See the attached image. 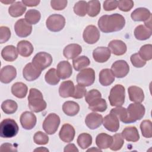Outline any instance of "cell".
Instances as JSON below:
<instances>
[{
  "label": "cell",
  "mask_w": 152,
  "mask_h": 152,
  "mask_svg": "<svg viewBox=\"0 0 152 152\" xmlns=\"http://www.w3.org/2000/svg\"><path fill=\"white\" fill-rule=\"evenodd\" d=\"M125 25V18L118 13L104 15L100 17L98 21V26L100 30L106 33L120 31Z\"/></svg>",
  "instance_id": "cell-1"
},
{
  "label": "cell",
  "mask_w": 152,
  "mask_h": 152,
  "mask_svg": "<svg viewBox=\"0 0 152 152\" xmlns=\"http://www.w3.org/2000/svg\"><path fill=\"white\" fill-rule=\"evenodd\" d=\"M28 105L30 110L36 113L44 110L47 106L41 91L34 88H30L29 91Z\"/></svg>",
  "instance_id": "cell-2"
},
{
  "label": "cell",
  "mask_w": 152,
  "mask_h": 152,
  "mask_svg": "<svg viewBox=\"0 0 152 152\" xmlns=\"http://www.w3.org/2000/svg\"><path fill=\"white\" fill-rule=\"evenodd\" d=\"M18 126L14 119L7 118L1 122L0 136L2 138H12L18 134Z\"/></svg>",
  "instance_id": "cell-3"
},
{
  "label": "cell",
  "mask_w": 152,
  "mask_h": 152,
  "mask_svg": "<svg viewBox=\"0 0 152 152\" xmlns=\"http://www.w3.org/2000/svg\"><path fill=\"white\" fill-rule=\"evenodd\" d=\"M125 87L121 84H116L110 91L109 101L112 106H121L125 102Z\"/></svg>",
  "instance_id": "cell-4"
},
{
  "label": "cell",
  "mask_w": 152,
  "mask_h": 152,
  "mask_svg": "<svg viewBox=\"0 0 152 152\" xmlns=\"http://www.w3.org/2000/svg\"><path fill=\"white\" fill-rule=\"evenodd\" d=\"M127 110V119L126 124H130L141 119L145 114V107L141 103H131Z\"/></svg>",
  "instance_id": "cell-5"
},
{
  "label": "cell",
  "mask_w": 152,
  "mask_h": 152,
  "mask_svg": "<svg viewBox=\"0 0 152 152\" xmlns=\"http://www.w3.org/2000/svg\"><path fill=\"white\" fill-rule=\"evenodd\" d=\"M65 18L62 15L54 14L50 15L46 21V27L51 31L58 32L64 28Z\"/></svg>",
  "instance_id": "cell-6"
},
{
  "label": "cell",
  "mask_w": 152,
  "mask_h": 152,
  "mask_svg": "<svg viewBox=\"0 0 152 152\" xmlns=\"http://www.w3.org/2000/svg\"><path fill=\"white\" fill-rule=\"evenodd\" d=\"M60 124V118L55 113L49 114L44 120L42 127L44 131L49 135L54 134Z\"/></svg>",
  "instance_id": "cell-7"
},
{
  "label": "cell",
  "mask_w": 152,
  "mask_h": 152,
  "mask_svg": "<svg viewBox=\"0 0 152 152\" xmlns=\"http://www.w3.org/2000/svg\"><path fill=\"white\" fill-rule=\"evenodd\" d=\"M95 80V71L93 68H88L81 70L77 75V82L79 85L88 87Z\"/></svg>",
  "instance_id": "cell-8"
},
{
  "label": "cell",
  "mask_w": 152,
  "mask_h": 152,
  "mask_svg": "<svg viewBox=\"0 0 152 152\" xmlns=\"http://www.w3.org/2000/svg\"><path fill=\"white\" fill-rule=\"evenodd\" d=\"M52 63V56L49 53L45 52L37 53L32 59V64L40 71H42L49 66Z\"/></svg>",
  "instance_id": "cell-9"
},
{
  "label": "cell",
  "mask_w": 152,
  "mask_h": 152,
  "mask_svg": "<svg viewBox=\"0 0 152 152\" xmlns=\"http://www.w3.org/2000/svg\"><path fill=\"white\" fill-rule=\"evenodd\" d=\"M100 36L99 30L93 25L87 26L83 34V37L84 42L90 45L96 43L99 40Z\"/></svg>",
  "instance_id": "cell-10"
},
{
  "label": "cell",
  "mask_w": 152,
  "mask_h": 152,
  "mask_svg": "<svg viewBox=\"0 0 152 152\" xmlns=\"http://www.w3.org/2000/svg\"><path fill=\"white\" fill-rule=\"evenodd\" d=\"M14 30L16 34L20 37H26L32 31L31 24L28 23L25 18H21L16 21L14 25Z\"/></svg>",
  "instance_id": "cell-11"
},
{
  "label": "cell",
  "mask_w": 152,
  "mask_h": 152,
  "mask_svg": "<svg viewBox=\"0 0 152 152\" xmlns=\"http://www.w3.org/2000/svg\"><path fill=\"white\" fill-rule=\"evenodd\" d=\"M111 70L115 77L117 78L125 77L129 71V66L124 60L115 61L111 66Z\"/></svg>",
  "instance_id": "cell-12"
},
{
  "label": "cell",
  "mask_w": 152,
  "mask_h": 152,
  "mask_svg": "<svg viewBox=\"0 0 152 152\" xmlns=\"http://www.w3.org/2000/svg\"><path fill=\"white\" fill-rule=\"evenodd\" d=\"M20 121L22 127L24 129L27 130H30L35 126L37 122V119L36 116L33 113L28 111H26L21 115Z\"/></svg>",
  "instance_id": "cell-13"
},
{
  "label": "cell",
  "mask_w": 152,
  "mask_h": 152,
  "mask_svg": "<svg viewBox=\"0 0 152 152\" xmlns=\"http://www.w3.org/2000/svg\"><path fill=\"white\" fill-rule=\"evenodd\" d=\"M17 76L16 68L12 65H7L1 69L0 80L4 84H8L11 82Z\"/></svg>",
  "instance_id": "cell-14"
},
{
  "label": "cell",
  "mask_w": 152,
  "mask_h": 152,
  "mask_svg": "<svg viewBox=\"0 0 152 152\" xmlns=\"http://www.w3.org/2000/svg\"><path fill=\"white\" fill-rule=\"evenodd\" d=\"M42 71L37 69L32 62L27 64L23 70V77L28 81H34L39 77Z\"/></svg>",
  "instance_id": "cell-15"
},
{
  "label": "cell",
  "mask_w": 152,
  "mask_h": 152,
  "mask_svg": "<svg viewBox=\"0 0 152 152\" xmlns=\"http://www.w3.org/2000/svg\"><path fill=\"white\" fill-rule=\"evenodd\" d=\"M104 127L110 132H116L119 128V121L116 115L110 113L103 118Z\"/></svg>",
  "instance_id": "cell-16"
},
{
  "label": "cell",
  "mask_w": 152,
  "mask_h": 152,
  "mask_svg": "<svg viewBox=\"0 0 152 152\" xmlns=\"http://www.w3.org/2000/svg\"><path fill=\"white\" fill-rule=\"evenodd\" d=\"M56 73L59 78L65 80L71 77L72 73V68L67 61H62L57 65Z\"/></svg>",
  "instance_id": "cell-17"
},
{
  "label": "cell",
  "mask_w": 152,
  "mask_h": 152,
  "mask_svg": "<svg viewBox=\"0 0 152 152\" xmlns=\"http://www.w3.org/2000/svg\"><path fill=\"white\" fill-rule=\"evenodd\" d=\"M111 52L108 48L97 47L93 52V57L94 60L99 63L106 62L110 57Z\"/></svg>",
  "instance_id": "cell-18"
},
{
  "label": "cell",
  "mask_w": 152,
  "mask_h": 152,
  "mask_svg": "<svg viewBox=\"0 0 152 152\" xmlns=\"http://www.w3.org/2000/svg\"><path fill=\"white\" fill-rule=\"evenodd\" d=\"M103 122V116L97 113H88L85 119V124L90 129H95L101 126Z\"/></svg>",
  "instance_id": "cell-19"
},
{
  "label": "cell",
  "mask_w": 152,
  "mask_h": 152,
  "mask_svg": "<svg viewBox=\"0 0 152 152\" xmlns=\"http://www.w3.org/2000/svg\"><path fill=\"white\" fill-rule=\"evenodd\" d=\"M75 134V132L74 127L69 124H65L62 125L59 131V136L62 141L65 142H70L73 141Z\"/></svg>",
  "instance_id": "cell-20"
},
{
  "label": "cell",
  "mask_w": 152,
  "mask_h": 152,
  "mask_svg": "<svg viewBox=\"0 0 152 152\" xmlns=\"http://www.w3.org/2000/svg\"><path fill=\"white\" fill-rule=\"evenodd\" d=\"M108 48L111 53L116 56H121L125 53L127 50L126 44L121 40H113L108 45Z\"/></svg>",
  "instance_id": "cell-21"
},
{
  "label": "cell",
  "mask_w": 152,
  "mask_h": 152,
  "mask_svg": "<svg viewBox=\"0 0 152 152\" xmlns=\"http://www.w3.org/2000/svg\"><path fill=\"white\" fill-rule=\"evenodd\" d=\"M128 92L129 100L131 102L138 103H141L143 102L144 99V94L143 90L140 87L135 86H130L128 87Z\"/></svg>",
  "instance_id": "cell-22"
},
{
  "label": "cell",
  "mask_w": 152,
  "mask_h": 152,
  "mask_svg": "<svg viewBox=\"0 0 152 152\" xmlns=\"http://www.w3.org/2000/svg\"><path fill=\"white\" fill-rule=\"evenodd\" d=\"M82 52V48L78 44L72 43L65 46L63 50L64 56L68 59H75Z\"/></svg>",
  "instance_id": "cell-23"
},
{
  "label": "cell",
  "mask_w": 152,
  "mask_h": 152,
  "mask_svg": "<svg viewBox=\"0 0 152 152\" xmlns=\"http://www.w3.org/2000/svg\"><path fill=\"white\" fill-rule=\"evenodd\" d=\"M75 86L71 80L63 81L59 88V94L63 98L72 97L74 91Z\"/></svg>",
  "instance_id": "cell-24"
},
{
  "label": "cell",
  "mask_w": 152,
  "mask_h": 152,
  "mask_svg": "<svg viewBox=\"0 0 152 152\" xmlns=\"http://www.w3.org/2000/svg\"><path fill=\"white\" fill-rule=\"evenodd\" d=\"M132 19L135 21H146L148 20L151 14L150 11L145 8H138L135 9L131 14Z\"/></svg>",
  "instance_id": "cell-25"
},
{
  "label": "cell",
  "mask_w": 152,
  "mask_h": 152,
  "mask_svg": "<svg viewBox=\"0 0 152 152\" xmlns=\"http://www.w3.org/2000/svg\"><path fill=\"white\" fill-rule=\"evenodd\" d=\"M18 50L13 45H8L1 51V56L3 59L8 62L14 61L18 57Z\"/></svg>",
  "instance_id": "cell-26"
},
{
  "label": "cell",
  "mask_w": 152,
  "mask_h": 152,
  "mask_svg": "<svg viewBox=\"0 0 152 152\" xmlns=\"http://www.w3.org/2000/svg\"><path fill=\"white\" fill-rule=\"evenodd\" d=\"M112 141L113 137L105 133H100L96 138V144L100 149L109 148L112 145Z\"/></svg>",
  "instance_id": "cell-27"
},
{
  "label": "cell",
  "mask_w": 152,
  "mask_h": 152,
  "mask_svg": "<svg viewBox=\"0 0 152 152\" xmlns=\"http://www.w3.org/2000/svg\"><path fill=\"white\" fill-rule=\"evenodd\" d=\"M18 53L23 57H28L33 52L34 48L32 44L27 40H21L17 43Z\"/></svg>",
  "instance_id": "cell-28"
},
{
  "label": "cell",
  "mask_w": 152,
  "mask_h": 152,
  "mask_svg": "<svg viewBox=\"0 0 152 152\" xmlns=\"http://www.w3.org/2000/svg\"><path fill=\"white\" fill-rule=\"evenodd\" d=\"M115 78V75L110 69H103L99 73V83L103 86H108L112 84Z\"/></svg>",
  "instance_id": "cell-29"
},
{
  "label": "cell",
  "mask_w": 152,
  "mask_h": 152,
  "mask_svg": "<svg viewBox=\"0 0 152 152\" xmlns=\"http://www.w3.org/2000/svg\"><path fill=\"white\" fill-rule=\"evenodd\" d=\"M122 135L127 141L137 142L140 139L138 129L135 126L126 127L122 132Z\"/></svg>",
  "instance_id": "cell-30"
},
{
  "label": "cell",
  "mask_w": 152,
  "mask_h": 152,
  "mask_svg": "<svg viewBox=\"0 0 152 152\" xmlns=\"http://www.w3.org/2000/svg\"><path fill=\"white\" fill-rule=\"evenodd\" d=\"M28 91L27 86L23 83H15L11 87V93L16 97L23 99L27 95Z\"/></svg>",
  "instance_id": "cell-31"
},
{
  "label": "cell",
  "mask_w": 152,
  "mask_h": 152,
  "mask_svg": "<svg viewBox=\"0 0 152 152\" xmlns=\"http://www.w3.org/2000/svg\"><path fill=\"white\" fill-rule=\"evenodd\" d=\"M26 11V7L20 1L15 2L12 4L8 8V12L12 17H18L21 16Z\"/></svg>",
  "instance_id": "cell-32"
},
{
  "label": "cell",
  "mask_w": 152,
  "mask_h": 152,
  "mask_svg": "<svg viewBox=\"0 0 152 152\" xmlns=\"http://www.w3.org/2000/svg\"><path fill=\"white\" fill-rule=\"evenodd\" d=\"M151 30L144 25H139L134 30V36L137 40H145L151 36Z\"/></svg>",
  "instance_id": "cell-33"
},
{
  "label": "cell",
  "mask_w": 152,
  "mask_h": 152,
  "mask_svg": "<svg viewBox=\"0 0 152 152\" xmlns=\"http://www.w3.org/2000/svg\"><path fill=\"white\" fill-rule=\"evenodd\" d=\"M62 110L66 115L74 116L79 112L80 106L74 101H66L62 105Z\"/></svg>",
  "instance_id": "cell-34"
},
{
  "label": "cell",
  "mask_w": 152,
  "mask_h": 152,
  "mask_svg": "<svg viewBox=\"0 0 152 152\" xmlns=\"http://www.w3.org/2000/svg\"><path fill=\"white\" fill-rule=\"evenodd\" d=\"M90 64V59L86 56H81L77 57L74 59L72 61L73 67L77 71H80L84 69L87 66H88Z\"/></svg>",
  "instance_id": "cell-35"
},
{
  "label": "cell",
  "mask_w": 152,
  "mask_h": 152,
  "mask_svg": "<svg viewBox=\"0 0 152 152\" xmlns=\"http://www.w3.org/2000/svg\"><path fill=\"white\" fill-rule=\"evenodd\" d=\"M107 106L106 100L103 99L99 98L88 104V109L93 112H104L107 109Z\"/></svg>",
  "instance_id": "cell-36"
},
{
  "label": "cell",
  "mask_w": 152,
  "mask_h": 152,
  "mask_svg": "<svg viewBox=\"0 0 152 152\" xmlns=\"http://www.w3.org/2000/svg\"><path fill=\"white\" fill-rule=\"evenodd\" d=\"M18 108V104L14 100L8 99L4 101L1 104L2 111L8 115L14 113Z\"/></svg>",
  "instance_id": "cell-37"
},
{
  "label": "cell",
  "mask_w": 152,
  "mask_h": 152,
  "mask_svg": "<svg viewBox=\"0 0 152 152\" xmlns=\"http://www.w3.org/2000/svg\"><path fill=\"white\" fill-rule=\"evenodd\" d=\"M101 6L99 1H90L87 2V14L88 16L94 17L100 12Z\"/></svg>",
  "instance_id": "cell-38"
},
{
  "label": "cell",
  "mask_w": 152,
  "mask_h": 152,
  "mask_svg": "<svg viewBox=\"0 0 152 152\" xmlns=\"http://www.w3.org/2000/svg\"><path fill=\"white\" fill-rule=\"evenodd\" d=\"M77 143L82 149L89 147L92 144V137L87 133H82L77 138Z\"/></svg>",
  "instance_id": "cell-39"
},
{
  "label": "cell",
  "mask_w": 152,
  "mask_h": 152,
  "mask_svg": "<svg viewBox=\"0 0 152 152\" xmlns=\"http://www.w3.org/2000/svg\"><path fill=\"white\" fill-rule=\"evenodd\" d=\"M40 12L36 10H29L25 14V20L30 24H36L40 20Z\"/></svg>",
  "instance_id": "cell-40"
},
{
  "label": "cell",
  "mask_w": 152,
  "mask_h": 152,
  "mask_svg": "<svg viewBox=\"0 0 152 152\" xmlns=\"http://www.w3.org/2000/svg\"><path fill=\"white\" fill-rule=\"evenodd\" d=\"M46 82L52 86L58 84L60 81L59 77L58 76L56 70L55 68H50L48 71L45 76Z\"/></svg>",
  "instance_id": "cell-41"
},
{
  "label": "cell",
  "mask_w": 152,
  "mask_h": 152,
  "mask_svg": "<svg viewBox=\"0 0 152 152\" xmlns=\"http://www.w3.org/2000/svg\"><path fill=\"white\" fill-rule=\"evenodd\" d=\"M140 129L143 137L150 138L152 137V123L150 120H144L140 124Z\"/></svg>",
  "instance_id": "cell-42"
},
{
  "label": "cell",
  "mask_w": 152,
  "mask_h": 152,
  "mask_svg": "<svg viewBox=\"0 0 152 152\" xmlns=\"http://www.w3.org/2000/svg\"><path fill=\"white\" fill-rule=\"evenodd\" d=\"M138 54L145 61L151 60L152 59V45L151 44L143 45L140 49Z\"/></svg>",
  "instance_id": "cell-43"
},
{
  "label": "cell",
  "mask_w": 152,
  "mask_h": 152,
  "mask_svg": "<svg viewBox=\"0 0 152 152\" xmlns=\"http://www.w3.org/2000/svg\"><path fill=\"white\" fill-rule=\"evenodd\" d=\"M74 11L80 17L85 16L87 13V2L84 1H78L74 5Z\"/></svg>",
  "instance_id": "cell-44"
},
{
  "label": "cell",
  "mask_w": 152,
  "mask_h": 152,
  "mask_svg": "<svg viewBox=\"0 0 152 152\" xmlns=\"http://www.w3.org/2000/svg\"><path fill=\"white\" fill-rule=\"evenodd\" d=\"M113 141L112 143L110 148L113 151H118L123 146L124 144V138L122 137L121 134H115L112 136Z\"/></svg>",
  "instance_id": "cell-45"
},
{
  "label": "cell",
  "mask_w": 152,
  "mask_h": 152,
  "mask_svg": "<svg viewBox=\"0 0 152 152\" xmlns=\"http://www.w3.org/2000/svg\"><path fill=\"white\" fill-rule=\"evenodd\" d=\"M110 113L116 115L122 122L126 124L127 119V110L126 108L121 106H116V107L112 109Z\"/></svg>",
  "instance_id": "cell-46"
},
{
  "label": "cell",
  "mask_w": 152,
  "mask_h": 152,
  "mask_svg": "<svg viewBox=\"0 0 152 152\" xmlns=\"http://www.w3.org/2000/svg\"><path fill=\"white\" fill-rule=\"evenodd\" d=\"M33 140L36 144L45 145L49 142V137L45 133L42 131H38L34 135Z\"/></svg>",
  "instance_id": "cell-47"
},
{
  "label": "cell",
  "mask_w": 152,
  "mask_h": 152,
  "mask_svg": "<svg viewBox=\"0 0 152 152\" xmlns=\"http://www.w3.org/2000/svg\"><path fill=\"white\" fill-rule=\"evenodd\" d=\"M99 98H102V94L100 92L96 89L90 90L85 95V100L88 104Z\"/></svg>",
  "instance_id": "cell-48"
},
{
  "label": "cell",
  "mask_w": 152,
  "mask_h": 152,
  "mask_svg": "<svg viewBox=\"0 0 152 152\" xmlns=\"http://www.w3.org/2000/svg\"><path fill=\"white\" fill-rule=\"evenodd\" d=\"M130 60L132 65L136 68L143 67L146 64V61L143 60L140 57L138 53H136L132 55Z\"/></svg>",
  "instance_id": "cell-49"
},
{
  "label": "cell",
  "mask_w": 152,
  "mask_h": 152,
  "mask_svg": "<svg viewBox=\"0 0 152 152\" xmlns=\"http://www.w3.org/2000/svg\"><path fill=\"white\" fill-rule=\"evenodd\" d=\"M118 7L121 11L128 12L134 7V2L131 0H121L118 1Z\"/></svg>",
  "instance_id": "cell-50"
},
{
  "label": "cell",
  "mask_w": 152,
  "mask_h": 152,
  "mask_svg": "<svg viewBox=\"0 0 152 152\" xmlns=\"http://www.w3.org/2000/svg\"><path fill=\"white\" fill-rule=\"evenodd\" d=\"M11 37V31L6 26L0 27V43L2 44L7 42Z\"/></svg>",
  "instance_id": "cell-51"
},
{
  "label": "cell",
  "mask_w": 152,
  "mask_h": 152,
  "mask_svg": "<svg viewBox=\"0 0 152 152\" xmlns=\"http://www.w3.org/2000/svg\"><path fill=\"white\" fill-rule=\"evenodd\" d=\"M86 93H87V90L86 89V88L83 86L78 84L75 86L74 91L72 97L76 99H81L84 96H85Z\"/></svg>",
  "instance_id": "cell-52"
},
{
  "label": "cell",
  "mask_w": 152,
  "mask_h": 152,
  "mask_svg": "<svg viewBox=\"0 0 152 152\" xmlns=\"http://www.w3.org/2000/svg\"><path fill=\"white\" fill-rule=\"evenodd\" d=\"M66 0H52L50 1L51 7L55 10H62L67 6Z\"/></svg>",
  "instance_id": "cell-53"
},
{
  "label": "cell",
  "mask_w": 152,
  "mask_h": 152,
  "mask_svg": "<svg viewBox=\"0 0 152 152\" xmlns=\"http://www.w3.org/2000/svg\"><path fill=\"white\" fill-rule=\"evenodd\" d=\"M118 7V1H105L103 2V8L106 11L115 10Z\"/></svg>",
  "instance_id": "cell-54"
},
{
  "label": "cell",
  "mask_w": 152,
  "mask_h": 152,
  "mask_svg": "<svg viewBox=\"0 0 152 152\" xmlns=\"http://www.w3.org/2000/svg\"><path fill=\"white\" fill-rule=\"evenodd\" d=\"M0 151H17V147L13 146L12 144L10 143H4L1 145Z\"/></svg>",
  "instance_id": "cell-55"
},
{
  "label": "cell",
  "mask_w": 152,
  "mask_h": 152,
  "mask_svg": "<svg viewBox=\"0 0 152 152\" xmlns=\"http://www.w3.org/2000/svg\"><path fill=\"white\" fill-rule=\"evenodd\" d=\"M40 1L39 0H23L22 2L24 5L28 7H36L39 3Z\"/></svg>",
  "instance_id": "cell-56"
},
{
  "label": "cell",
  "mask_w": 152,
  "mask_h": 152,
  "mask_svg": "<svg viewBox=\"0 0 152 152\" xmlns=\"http://www.w3.org/2000/svg\"><path fill=\"white\" fill-rule=\"evenodd\" d=\"M64 151L65 152H68V151H74V152L77 151V152H78V150L76 147L75 144H69L66 145L65 147Z\"/></svg>",
  "instance_id": "cell-57"
},
{
  "label": "cell",
  "mask_w": 152,
  "mask_h": 152,
  "mask_svg": "<svg viewBox=\"0 0 152 152\" xmlns=\"http://www.w3.org/2000/svg\"><path fill=\"white\" fill-rule=\"evenodd\" d=\"M144 24H145V26L146 27L151 30V17H150V18L148 20L145 21Z\"/></svg>",
  "instance_id": "cell-58"
},
{
  "label": "cell",
  "mask_w": 152,
  "mask_h": 152,
  "mask_svg": "<svg viewBox=\"0 0 152 152\" xmlns=\"http://www.w3.org/2000/svg\"><path fill=\"white\" fill-rule=\"evenodd\" d=\"M34 151H49V150L47 148H46L45 147H42L37 148L35 149Z\"/></svg>",
  "instance_id": "cell-59"
},
{
  "label": "cell",
  "mask_w": 152,
  "mask_h": 152,
  "mask_svg": "<svg viewBox=\"0 0 152 152\" xmlns=\"http://www.w3.org/2000/svg\"><path fill=\"white\" fill-rule=\"evenodd\" d=\"M1 2L2 3H3V4H12L15 2V1H8V0H7V1H2V0H1Z\"/></svg>",
  "instance_id": "cell-60"
},
{
  "label": "cell",
  "mask_w": 152,
  "mask_h": 152,
  "mask_svg": "<svg viewBox=\"0 0 152 152\" xmlns=\"http://www.w3.org/2000/svg\"><path fill=\"white\" fill-rule=\"evenodd\" d=\"M92 150H95V151H102V150L99 148V149H96V148H94V147H93L92 149H89L87 150V151H92Z\"/></svg>",
  "instance_id": "cell-61"
}]
</instances>
